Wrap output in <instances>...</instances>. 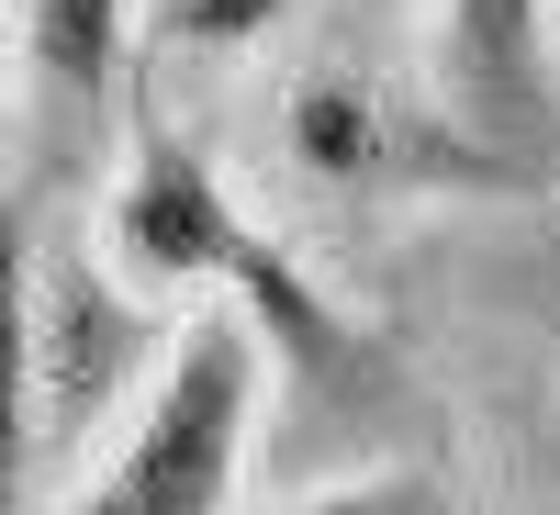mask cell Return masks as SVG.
Masks as SVG:
<instances>
[{
    "label": "cell",
    "mask_w": 560,
    "mask_h": 515,
    "mask_svg": "<svg viewBox=\"0 0 560 515\" xmlns=\"http://www.w3.org/2000/svg\"><path fill=\"white\" fill-rule=\"evenodd\" d=\"M102 258L135 280V292H158L179 314H247L280 370H303V382H348L359 370V325L337 314V292L269 236V224L236 202V179L213 168L202 134H179L158 90H135V113L113 134V191H102Z\"/></svg>",
    "instance_id": "cell-1"
},
{
    "label": "cell",
    "mask_w": 560,
    "mask_h": 515,
    "mask_svg": "<svg viewBox=\"0 0 560 515\" xmlns=\"http://www.w3.org/2000/svg\"><path fill=\"white\" fill-rule=\"evenodd\" d=\"M258 157L292 202L314 213H415V202H516L538 168L482 147L471 124L438 102V79L382 68L348 34H314L258 79Z\"/></svg>",
    "instance_id": "cell-2"
},
{
    "label": "cell",
    "mask_w": 560,
    "mask_h": 515,
    "mask_svg": "<svg viewBox=\"0 0 560 515\" xmlns=\"http://www.w3.org/2000/svg\"><path fill=\"white\" fill-rule=\"evenodd\" d=\"M179 325L191 314L135 292L102 247H68V236L34 247V269H23V370H12L23 382V493H34V515L113 448V426L168 370Z\"/></svg>",
    "instance_id": "cell-3"
},
{
    "label": "cell",
    "mask_w": 560,
    "mask_h": 515,
    "mask_svg": "<svg viewBox=\"0 0 560 515\" xmlns=\"http://www.w3.org/2000/svg\"><path fill=\"white\" fill-rule=\"evenodd\" d=\"M269 370L280 359L258 325L202 303L179 325L168 370L147 382V403L45 515H236V493L258 471V426H269Z\"/></svg>",
    "instance_id": "cell-4"
},
{
    "label": "cell",
    "mask_w": 560,
    "mask_h": 515,
    "mask_svg": "<svg viewBox=\"0 0 560 515\" xmlns=\"http://www.w3.org/2000/svg\"><path fill=\"white\" fill-rule=\"evenodd\" d=\"M427 79L482 147H504L516 168H549V147H560V0H438Z\"/></svg>",
    "instance_id": "cell-5"
},
{
    "label": "cell",
    "mask_w": 560,
    "mask_h": 515,
    "mask_svg": "<svg viewBox=\"0 0 560 515\" xmlns=\"http://www.w3.org/2000/svg\"><path fill=\"white\" fill-rule=\"evenodd\" d=\"M158 0H23V147L34 168H57V147H102V124L124 134L135 113V45H147Z\"/></svg>",
    "instance_id": "cell-6"
},
{
    "label": "cell",
    "mask_w": 560,
    "mask_h": 515,
    "mask_svg": "<svg viewBox=\"0 0 560 515\" xmlns=\"http://www.w3.org/2000/svg\"><path fill=\"white\" fill-rule=\"evenodd\" d=\"M280 515H459V493L438 471H348V482H325V493H292Z\"/></svg>",
    "instance_id": "cell-7"
},
{
    "label": "cell",
    "mask_w": 560,
    "mask_h": 515,
    "mask_svg": "<svg viewBox=\"0 0 560 515\" xmlns=\"http://www.w3.org/2000/svg\"><path fill=\"white\" fill-rule=\"evenodd\" d=\"M280 12H292V0H179V12L158 23L168 45H202V57H213V45H247V34H269Z\"/></svg>",
    "instance_id": "cell-8"
},
{
    "label": "cell",
    "mask_w": 560,
    "mask_h": 515,
    "mask_svg": "<svg viewBox=\"0 0 560 515\" xmlns=\"http://www.w3.org/2000/svg\"><path fill=\"white\" fill-rule=\"evenodd\" d=\"M549 359H560V314H549Z\"/></svg>",
    "instance_id": "cell-9"
},
{
    "label": "cell",
    "mask_w": 560,
    "mask_h": 515,
    "mask_svg": "<svg viewBox=\"0 0 560 515\" xmlns=\"http://www.w3.org/2000/svg\"><path fill=\"white\" fill-rule=\"evenodd\" d=\"M168 12H179V0H158V23H168Z\"/></svg>",
    "instance_id": "cell-10"
},
{
    "label": "cell",
    "mask_w": 560,
    "mask_h": 515,
    "mask_svg": "<svg viewBox=\"0 0 560 515\" xmlns=\"http://www.w3.org/2000/svg\"><path fill=\"white\" fill-rule=\"evenodd\" d=\"M549 515H560V504H549Z\"/></svg>",
    "instance_id": "cell-11"
}]
</instances>
